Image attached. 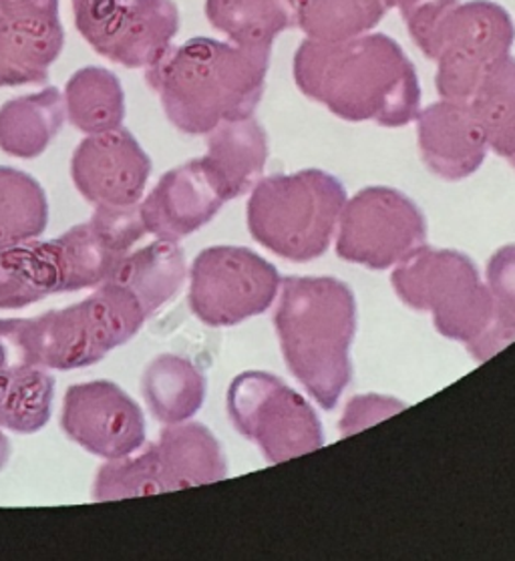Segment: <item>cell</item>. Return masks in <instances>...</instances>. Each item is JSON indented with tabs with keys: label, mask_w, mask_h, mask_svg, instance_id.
I'll list each match as a JSON object with an SVG mask.
<instances>
[{
	"label": "cell",
	"mask_w": 515,
	"mask_h": 561,
	"mask_svg": "<svg viewBox=\"0 0 515 561\" xmlns=\"http://www.w3.org/2000/svg\"><path fill=\"white\" fill-rule=\"evenodd\" d=\"M290 2H293V4H295V0H290Z\"/></svg>",
	"instance_id": "8d00e7d4"
},
{
	"label": "cell",
	"mask_w": 515,
	"mask_h": 561,
	"mask_svg": "<svg viewBox=\"0 0 515 561\" xmlns=\"http://www.w3.org/2000/svg\"><path fill=\"white\" fill-rule=\"evenodd\" d=\"M7 366H9V354H7V348H4V342L0 339V373H2Z\"/></svg>",
	"instance_id": "d590c367"
},
{
	"label": "cell",
	"mask_w": 515,
	"mask_h": 561,
	"mask_svg": "<svg viewBox=\"0 0 515 561\" xmlns=\"http://www.w3.org/2000/svg\"><path fill=\"white\" fill-rule=\"evenodd\" d=\"M233 427L254 440L272 463H284L322 447V427L312 407L268 373H244L228 391Z\"/></svg>",
	"instance_id": "ba28073f"
},
{
	"label": "cell",
	"mask_w": 515,
	"mask_h": 561,
	"mask_svg": "<svg viewBox=\"0 0 515 561\" xmlns=\"http://www.w3.org/2000/svg\"><path fill=\"white\" fill-rule=\"evenodd\" d=\"M224 204L226 199L202 159H194L161 178L148 197L139 202V216L146 232L158 240L178 242L206 226Z\"/></svg>",
	"instance_id": "9a60e30c"
},
{
	"label": "cell",
	"mask_w": 515,
	"mask_h": 561,
	"mask_svg": "<svg viewBox=\"0 0 515 561\" xmlns=\"http://www.w3.org/2000/svg\"><path fill=\"white\" fill-rule=\"evenodd\" d=\"M81 37L127 69H151L172 49L180 31L173 0H71Z\"/></svg>",
	"instance_id": "9c48e42d"
},
{
	"label": "cell",
	"mask_w": 515,
	"mask_h": 561,
	"mask_svg": "<svg viewBox=\"0 0 515 561\" xmlns=\"http://www.w3.org/2000/svg\"><path fill=\"white\" fill-rule=\"evenodd\" d=\"M187 268L178 242L158 240L123 257L110 280L131 294L144 314L151 317L184 286Z\"/></svg>",
	"instance_id": "ffe728a7"
},
{
	"label": "cell",
	"mask_w": 515,
	"mask_h": 561,
	"mask_svg": "<svg viewBox=\"0 0 515 561\" xmlns=\"http://www.w3.org/2000/svg\"><path fill=\"white\" fill-rule=\"evenodd\" d=\"M151 173V159L123 127L87 135L71 159L75 187L95 208L139 206Z\"/></svg>",
	"instance_id": "5bb4252c"
},
{
	"label": "cell",
	"mask_w": 515,
	"mask_h": 561,
	"mask_svg": "<svg viewBox=\"0 0 515 561\" xmlns=\"http://www.w3.org/2000/svg\"><path fill=\"white\" fill-rule=\"evenodd\" d=\"M488 147L515 170V59H503L469 99Z\"/></svg>",
	"instance_id": "83f0119b"
},
{
	"label": "cell",
	"mask_w": 515,
	"mask_h": 561,
	"mask_svg": "<svg viewBox=\"0 0 515 561\" xmlns=\"http://www.w3.org/2000/svg\"><path fill=\"white\" fill-rule=\"evenodd\" d=\"M55 379L37 365L7 366L0 373V428L28 435L49 423Z\"/></svg>",
	"instance_id": "484cf974"
},
{
	"label": "cell",
	"mask_w": 515,
	"mask_h": 561,
	"mask_svg": "<svg viewBox=\"0 0 515 561\" xmlns=\"http://www.w3.org/2000/svg\"><path fill=\"white\" fill-rule=\"evenodd\" d=\"M515 26L510 13L490 0L457 4L443 21L430 59L437 62L442 99L469 101L481 81L510 57Z\"/></svg>",
	"instance_id": "52a82bcc"
},
{
	"label": "cell",
	"mask_w": 515,
	"mask_h": 561,
	"mask_svg": "<svg viewBox=\"0 0 515 561\" xmlns=\"http://www.w3.org/2000/svg\"><path fill=\"white\" fill-rule=\"evenodd\" d=\"M49 224L41 183L14 168H0V248L35 240Z\"/></svg>",
	"instance_id": "4316f807"
},
{
	"label": "cell",
	"mask_w": 515,
	"mask_h": 561,
	"mask_svg": "<svg viewBox=\"0 0 515 561\" xmlns=\"http://www.w3.org/2000/svg\"><path fill=\"white\" fill-rule=\"evenodd\" d=\"M61 272L53 242L28 240L0 248V310L35 305L59 293Z\"/></svg>",
	"instance_id": "603a6c76"
},
{
	"label": "cell",
	"mask_w": 515,
	"mask_h": 561,
	"mask_svg": "<svg viewBox=\"0 0 515 561\" xmlns=\"http://www.w3.org/2000/svg\"><path fill=\"white\" fill-rule=\"evenodd\" d=\"M415 119L421 158L435 175L457 182L481 168L488 141L469 101L442 99Z\"/></svg>",
	"instance_id": "2e32d148"
},
{
	"label": "cell",
	"mask_w": 515,
	"mask_h": 561,
	"mask_svg": "<svg viewBox=\"0 0 515 561\" xmlns=\"http://www.w3.org/2000/svg\"><path fill=\"white\" fill-rule=\"evenodd\" d=\"M281 276L248 248L214 245L194 260L190 306L208 327H233L271 308Z\"/></svg>",
	"instance_id": "30bf717a"
},
{
	"label": "cell",
	"mask_w": 515,
	"mask_h": 561,
	"mask_svg": "<svg viewBox=\"0 0 515 561\" xmlns=\"http://www.w3.org/2000/svg\"><path fill=\"white\" fill-rule=\"evenodd\" d=\"M268 65L266 53L197 37L168 50L148 69V83L180 131L204 135L220 123L254 113Z\"/></svg>",
	"instance_id": "7a4b0ae2"
},
{
	"label": "cell",
	"mask_w": 515,
	"mask_h": 561,
	"mask_svg": "<svg viewBox=\"0 0 515 561\" xmlns=\"http://www.w3.org/2000/svg\"><path fill=\"white\" fill-rule=\"evenodd\" d=\"M65 119V98L57 87L11 99L0 107V149L14 158H38Z\"/></svg>",
	"instance_id": "44dd1931"
},
{
	"label": "cell",
	"mask_w": 515,
	"mask_h": 561,
	"mask_svg": "<svg viewBox=\"0 0 515 561\" xmlns=\"http://www.w3.org/2000/svg\"><path fill=\"white\" fill-rule=\"evenodd\" d=\"M427 224L413 199L393 187H367L344 204L336 254L370 270L391 268L425 242Z\"/></svg>",
	"instance_id": "8fae6325"
},
{
	"label": "cell",
	"mask_w": 515,
	"mask_h": 561,
	"mask_svg": "<svg viewBox=\"0 0 515 561\" xmlns=\"http://www.w3.org/2000/svg\"><path fill=\"white\" fill-rule=\"evenodd\" d=\"M266 161L268 137L252 115L214 127L208 134V153L202 158L226 202L250 192L260 182Z\"/></svg>",
	"instance_id": "ac0fdd59"
},
{
	"label": "cell",
	"mask_w": 515,
	"mask_h": 561,
	"mask_svg": "<svg viewBox=\"0 0 515 561\" xmlns=\"http://www.w3.org/2000/svg\"><path fill=\"white\" fill-rule=\"evenodd\" d=\"M286 365L314 401L331 411L348 380L355 296L334 278H284L274 317Z\"/></svg>",
	"instance_id": "3957f363"
},
{
	"label": "cell",
	"mask_w": 515,
	"mask_h": 561,
	"mask_svg": "<svg viewBox=\"0 0 515 561\" xmlns=\"http://www.w3.org/2000/svg\"><path fill=\"white\" fill-rule=\"evenodd\" d=\"M62 49L59 9L0 11V87L43 83Z\"/></svg>",
	"instance_id": "e0dca14e"
},
{
	"label": "cell",
	"mask_w": 515,
	"mask_h": 561,
	"mask_svg": "<svg viewBox=\"0 0 515 561\" xmlns=\"http://www.w3.org/2000/svg\"><path fill=\"white\" fill-rule=\"evenodd\" d=\"M387 11L382 0H295V23L308 38L332 43L373 31Z\"/></svg>",
	"instance_id": "f1b7e54d"
},
{
	"label": "cell",
	"mask_w": 515,
	"mask_h": 561,
	"mask_svg": "<svg viewBox=\"0 0 515 561\" xmlns=\"http://www.w3.org/2000/svg\"><path fill=\"white\" fill-rule=\"evenodd\" d=\"M209 25L236 47L271 55L274 38L295 25L290 0H206Z\"/></svg>",
	"instance_id": "7402d4cb"
},
{
	"label": "cell",
	"mask_w": 515,
	"mask_h": 561,
	"mask_svg": "<svg viewBox=\"0 0 515 561\" xmlns=\"http://www.w3.org/2000/svg\"><path fill=\"white\" fill-rule=\"evenodd\" d=\"M161 488H197L220 481L228 473L220 443L199 423H175L161 431L153 445Z\"/></svg>",
	"instance_id": "d6986e66"
},
{
	"label": "cell",
	"mask_w": 515,
	"mask_h": 561,
	"mask_svg": "<svg viewBox=\"0 0 515 561\" xmlns=\"http://www.w3.org/2000/svg\"><path fill=\"white\" fill-rule=\"evenodd\" d=\"M146 233L139 206L95 208L91 220L53 240L61 272L59 293L105 284Z\"/></svg>",
	"instance_id": "4fadbf2b"
},
{
	"label": "cell",
	"mask_w": 515,
	"mask_h": 561,
	"mask_svg": "<svg viewBox=\"0 0 515 561\" xmlns=\"http://www.w3.org/2000/svg\"><path fill=\"white\" fill-rule=\"evenodd\" d=\"M382 2H385L387 9H393V7H397V9H405L413 0H382Z\"/></svg>",
	"instance_id": "e575fe53"
},
{
	"label": "cell",
	"mask_w": 515,
	"mask_h": 561,
	"mask_svg": "<svg viewBox=\"0 0 515 561\" xmlns=\"http://www.w3.org/2000/svg\"><path fill=\"white\" fill-rule=\"evenodd\" d=\"M394 293L407 306L431 312L443 336L466 344L481 363L493 327L490 288L461 252L421 245L394 270Z\"/></svg>",
	"instance_id": "8992f818"
},
{
	"label": "cell",
	"mask_w": 515,
	"mask_h": 561,
	"mask_svg": "<svg viewBox=\"0 0 515 561\" xmlns=\"http://www.w3.org/2000/svg\"><path fill=\"white\" fill-rule=\"evenodd\" d=\"M62 98L67 119L83 134L110 131L122 127L125 119L122 81L110 69L83 67L75 71L67 81Z\"/></svg>",
	"instance_id": "d4e9b609"
},
{
	"label": "cell",
	"mask_w": 515,
	"mask_h": 561,
	"mask_svg": "<svg viewBox=\"0 0 515 561\" xmlns=\"http://www.w3.org/2000/svg\"><path fill=\"white\" fill-rule=\"evenodd\" d=\"M9 457H11V445H9V439L4 437V433L0 431V469L7 465Z\"/></svg>",
	"instance_id": "836d02e7"
},
{
	"label": "cell",
	"mask_w": 515,
	"mask_h": 561,
	"mask_svg": "<svg viewBox=\"0 0 515 561\" xmlns=\"http://www.w3.org/2000/svg\"><path fill=\"white\" fill-rule=\"evenodd\" d=\"M488 288L493 300V327L483 344L481 363L515 341V244L505 245L491 257Z\"/></svg>",
	"instance_id": "4dcf8cb0"
},
{
	"label": "cell",
	"mask_w": 515,
	"mask_h": 561,
	"mask_svg": "<svg viewBox=\"0 0 515 561\" xmlns=\"http://www.w3.org/2000/svg\"><path fill=\"white\" fill-rule=\"evenodd\" d=\"M141 392L158 421L163 425H175L199 411L206 397V379L187 358L161 354L146 368Z\"/></svg>",
	"instance_id": "cb8c5ba5"
},
{
	"label": "cell",
	"mask_w": 515,
	"mask_h": 561,
	"mask_svg": "<svg viewBox=\"0 0 515 561\" xmlns=\"http://www.w3.org/2000/svg\"><path fill=\"white\" fill-rule=\"evenodd\" d=\"M62 431L103 459H122L146 443V419L139 404L111 380L73 385L62 403Z\"/></svg>",
	"instance_id": "7c38bea8"
},
{
	"label": "cell",
	"mask_w": 515,
	"mask_h": 561,
	"mask_svg": "<svg viewBox=\"0 0 515 561\" xmlns=\"http://www.w3.org/2000/svg\"><path fill=\"white\" fill-rule=\"evenodd\" d=\"M344 204L343 183L324 171L271 175L252 187L248 230L274 254L310 262L329 250Z\"/></svg>",
	"instance_id": "5b68a950"
},
{
	"label": "cell",
	"mask_w": 515,
	"mask_h": 561,
	"mask_svg": "<svg viewBox=\"0 0 515 561\" xmlns=\"http://www.w3.org/2000/svg\"><path fill=\"white\" fill-rule=\"evenodd\" d=\"M9 9H59V0H0V11Z\"/></svg>",
	"instance_id": "d6a6232c"
},
{
	"label": "cell",
	"mask_w": 515,
	"mask_h": 561,
	"mask_svg": "<svg viewBox=\"0 0 515 561\" xmlns=\"http://www.w3.org/2000/svg\"><path fill=\"white\" fill-rule=\"evenodd\" d=\"M295 81L344 122L403 127L421 107L415 65L380 33L332 43L307 38L296 50Z\"/></svg>",
	"instance_id": "6da1fadb"
},
{
	"label": "cell",
	"mask_w": 515,
	"mask_h": 561,
	"mask_svg": "<svg viewBox=\"0 0 515 561\" xmlns=\"http://www.w3.org/2000/svg\"><path fill=\"white\" fill-rule=\"evenodd\" d=\"M148 317L122 286L105 282L83 302L37 318H2L0 339L23 363L73 370L95 365L136 336Z\"/></svg>",
	"instance_id": "277c9868"
},
{
	"label": "cell",
	"mask_w": 515,
	"mask_h": 561,
	"mask_svg": "<svg viewBox=\"0 0 515 561\" xmlns=\"http://www.w3.org/2000/svg\"><path fill=\"white\" fill-rule=\"evenodd\" d=\"M457 4L459 0H413L409 7L401 9L409 35L417 43L423 55L430 57L443 21Z\"/></svg>",
	"instance_id": "1f68e13d"
},
{
	"label": "cell",
	"mask_w": 515,
	"mask_h": 561,
	"mask_svg": "<svg viewBox=\"0 0 515 561\" xmlns=\"http://www.w3.org/2000/svg\"><path fill=\"white\" fill-rule=\"evenodd\" d=\"M156 493H163V488L153 445L137 457L127 455L122 459H110L99 469L93 485L95 501L129 500Z\"/></svg>",
	"instance_id": "f546056e"
}]
</instances>
